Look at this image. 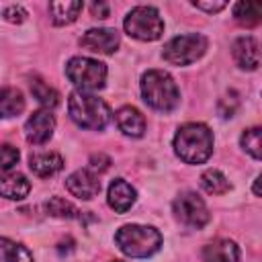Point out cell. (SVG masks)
Instances as JSON below:
<instances>
[{"label":"cell","mask_w":262,"mask_h":262,"mask_svg":"<svg viewBox=\"0 0 262 262\" xmlns=\"http://www.w3.org/2000/svg\"><path fill=\"white\" fill-rule=\"evenodd\" d=\"M68 113L72 117V121L82 127V129H92V131H100L108 125L111 121V108L108 104L90 94V92H72L68 98Z\"/></svg>","instance_id":"obj_2"},{"label":"cell","mask_w":262,"mask_h":262,"mask_svg":"<svg viewBox=\"0 0 262 262\" xmlns=\"http://www.w3.org/2000/svg\"><path fill=\"white\" fill-rule=\"evenodd\" d=\"M80 10H82V2L80 0H66V2H51L49 4L51 20L57 27H63V25L74 23L78 18Z\"/></svg>","instance_id":"obj_19"},{"label":"cell","mask_w":262,"mask_h":262,"mask_svg":"<svg viewBox=\"0 0 262 262\" xmlns=\"http://www.w3.org/2000/svg\"><path fill=\"white\" fill-rule=\"evenodd\" d=\"M45 211H47V215L59 217V219H82L84 217V213L80 209H76L72 203H68L61 196H51L45 203Z\"/></svg>","instance_id":"obj_23"},{"label":"cell","mask_w":262,"mask_h":262,"mask_svg":"<svg viewBox=\"0 0 262 262\" xmlns=\"http://www.w3.org/2000/svg\"><path fill=\"white\" fill-rule=\"evenodd\" d=\"M231 55H233V61L242 68V70H258L260 66V47H258V41L250 35L246 37H239L233 41L231 45Z\"/></svg>","instance_id":"obj_12"},{"label":"cell","mask_w":262,"mask_h":262,"mask_svg":"<svg viewBox=\"0 0 262 262\" xmlns=\"http://www.w3.org/2000/svg\"><path fill=\"white\" fill-rule=\"evenodd\" d=\"M233 18L242 27H256L262 20V4L260 2H237L233 6Z\"/></svg>","instance_id":"obj_20"},{"label":"cell","mask_w":262,"mask_h":262,"mask_svg":"<svg viewBox=\"0 0 262 262\" xmlns=\"http://www.w3.org/2000/svg\"><path fill=\"white\" fill-rule=\"evenodd\" d=\"M141 96L151 108L160 113H170L180 102L178 86L164 70H147L141 76Z\"/></svg>","instance_id":"obj_3"},{"label":"cell","mask_w":262,"mask_h":262,"mask_svg":"<svg viewBox=\"0 0 262 262\" xmlns=\"http://www.w3.org/2000/svg\"><path fill=\"white\" fill-rule=\"evenodd\" d=\"M117 127L129 137H141L145 133V117L135 106H121L115 115Z\"/></svg>","instance_id":"obj_15"},{"label":"cell","mask_w":262,"mask_h":262,"mask_svg":"<svg viewBox=\"0 0 262 262\" xmlns=\"http://www.w3.org/2000/svg\"><path fill=\"white\" fill-rule=\"evenodd\" d=\"M201 186H203V190L209 192V194H225V192L231 188L227 176H225L221 170H215V168L203 172V176H201Z\"/></svg>","instance_id":"obj_21"},{"label":"cell","mask_w":262,"mask_h":262,"mask_svg":"<svg viewBox=\"0 0 262 262\" xmlns=\"http://www.w3.org/2000/svg\"><path fill=\"white\" fill-rule=\"evenodd\" d=\"M121 39L119 33L115 29H88L82 37H80V45L92 53H102V55H111L117 51Z\"/></svg>","instance_id":"obj_9"},{"label":"cell","mask_w":262,"mask_h":262,"mask_svg":"<svg viewBox=\"0 0 262 262\" xmlns=\"http://www.w3.org/2000/svg\"><path fill=\"white\" fill-rule=\"evenodd\" d=\"M258 180H260V176H258V178H256V182H254V194H256V196H260V188H258Z\"/></svg>","instance_id":"obj_31"},{"label":"cell","mask_w":262,"mask_h":262,"mask_svg":"<svg viewBox=\"0 0 262 262\" xmlns=\"http://www.w3.org/2000/svg\"><path fill=\"white\" fill-rule=\"evenodd\" d=\"M239 248L235 242L219 237L203 248V262H239Z\"/></svg>","instance_id":"obj_14"},{"label":"cell","mask_w":262,"mask_h":262,"mask_svg":"<svg viewBox=\"0 0 262 262\" xmlns=\"http://www.w3.org/2000/svg\"><path fill=\"white\" fill-rule=\"evenodd\" d=\"M135 199H137V192H135V188H133L127 180L117 178V180L111 182L106 201H108V207H111L113 211H117V213L129 211V209L133 207Z\"/></svg>","instance_id":"obj_13"},{"label":"cell","mask_w":262,"mask_h":262,"mask_svg":"<svg viewBox=\"0 0 262 262\" xmlns=\"http://www.w3.org/2000/svg\"><path fill=\"white\" fill-rule=\"evenodd\" d=\"M18 162V149L12 145H0V172L10 170Z\"/></svg>","instance_id":"obj_26"},{"label":"cell","mask_w":262,"mask_h":262,"mask_svg":"<svg viewBox=\"0 0 262 262\" xmlns=\"http://www.w3.org/2000/svg\"><path fill=\"white\" fill-rule=\"evenodd\" d=\"M115 244L125 256L131 258H147L162 248V233L151 225L127 223L117 229Z\"/></svg>","instance_id":"obj_4"},{"label":"cell","mask_w":262,"mask_h":262,"mask_svg":"<svg viewBox=\"0 0 262 262\" xmlns=\"http://www.w3.org/2000/svg\"><path fill=\"white\" fill-rule=\"evenodd\" d=\"M31 190V182L27 180L25 174L20 172H6L0 176V196L4 199H12V201H20L29 194Z\"/></svg>","instance_id":"obj_17"},{"label":"cell","mask_w":262,"mask_h":262,"mask_svg":"<svg viewBox=\"0 0 262 262\" xmlns=\"http://www.w3.org/2000/svg\"><path fill=\"white\" fill-rule=\"evenodd\" d=\"M66 188L72 196L82 199V201H90L100 192V180L92 170H76L74 174L68 176Z\"/></svg>","instance_id":"obj_11"},{"label":"cell","mask_w":262,"mask_h":262,"mask_svg":"<svg viewBox=\"0 0 262 262\" xmlns=\"http://www.w3.org/2000/svg\"><path fill=\"white\" fill-rule=\"evenodd\" d=\"M111 166V158H106L104 154H94L92 158H90V168L92 170H98V172H104L106 168Z\"/></svg>","instance_id":"obj_28"},{"label":"cell","mask_w":262,"mask_h":262,"mask_svg":"<svg viewBox=\"0 0 262 262\" xmlns=\"http://www.w3.org/2000/svg\"><path fill=\"white\" fill-rule=\"evenodd\" d=\"M31 92H33V96H35L41 104H45V106H55V104L59 102L57 90L51 88V86H47V84H45L43 80H39V78H35V80L31 82Z\"/></svg>","instance_id":"obj_25"},{"label":"cell","mask_w":262,"mask_h":262,"mask_svg":"<svg viewBox=\"0 0 262 262\" xmlns=\"http://www.w3.org/2000/svg\"><path fill=\"white\" fill-rule=\"evenodd\" d=\"M111 262H121V260H111Z\"/></svg>","instance_id":"obj_32"},{"label":"cell","mask_w":262,"mask_h":262,"mask_svg":"<svg viewBox=\"0 0 262 262\" xmlns=\"http://www.w3.org/2000/svg\"><path fill=\"white\" fill-rule=\"evenodd\" d=\"M25 111V98L18 88L2 86L0 88V119L16 117Z\"/></svg>","instance_id":"obj_18"},{"label":"cell","mask_w":262,"mask_h":262,"mask_svg":"<svg viewBox=\"0 0 262 262\" xmlns=\"http://www.w3.org/2000/svg\"><path fill=\"white\" fill-rule=\"evenodd\" d=\"M27 16V12L20 8V6H6L4 8V18L8 23H23Z\"/></svg>","instance_id":"obj_27"},{"label":"cell","mask_w":262,"mask_h":262,"mask_svg":"<svg viewBox=\"0 0 262 262\" xmlns=\"http://www.w3.org/2000/svg\"><path fill=\"white\" fill-rule=\"evenodd\" d=\"M174 151L186 164H203L213 154V133L203 123H186L174 135Z\"/></svg>","instance_id":"obj_1"},{"label":"cell","mask_w":262,"mask_h":262,"mask_svg":"<svg viewBox=\"0 0 262 262\" xmlns=\"http://www.w3.org/2000/svg\"><path fill=\"white\" fill-rule=\"evenodd\" d=\"M90 10H92V16H96V18H106L108 16V4L106 2H94L90 6Z\"/></svg>","instance_id":"obj_30"},{"label":"cell","mask_w":262,"mask_h":262,"mask_svg":"<svg viewBox=\"0 0 262 262\" xmlns=\"http://www.w3.org/2000/svg\"><path fill=\"white\" fill-rule=\"evenodd\" d=\"M0 262H33V256L25 246L8 237H0Z\"/></svg>","instance_id":"obj_22"},{"label":"cell","mask_w":262,"mask_h":262,"mask_svg":"<svg viewBox=\"0 0 262 262\" xmlns=\"http://www.w3.org/2000/svg\"><path fill=\"white\" fill-rule=\"evenodd\" d=\"M29 168L33 170V174H37L39 178H49L53 174H57L63 168V158L55 151H41V154H33L29 158Z\"/></svg>","instance_id":"obj_16"},{"label":"cell","mask_w":262,"mask_h":262,"mask_svg":"<svg viewBox=\"0 0 262 262\" xmlns=\"http://www.w3.org/2000/svg\"><path fill=\"white\" fill-rule=\"evenodd\" d=\"M207 39L201 33H186L172 37L162 51V57L172 66H188L201 59L207 51Z\"/></svg>","instance_id":"obj_6"},{"label":"cell","mask_w":262,"mask_h":262,"mask_svg":"<svg viewBox=\"0 0 262 262\" xmlns=\"http://www.w3.org/2000/svg\"><path fill=\"white\" fill-rule=\"evenodd\" d=\"M196 8H201V10H207V12H219V10H223L225 6H227V2H192Z\"/></svg>","instance_id":"obj_29"},{"label":"cell","mask_w":262,"mask_h":262,"mask_svg":"<svg viewBox=\"0 0 262 262\" xmlns=\"http://www.w3.org/2000/svg\"><path fill=\"white\" fill-rule=\"evenodd\" d=\"M66 76L80 92H92L104 86L106 66L92 57H72L66 63Z\"/></svg>","instance_id":"obj_5"},{"label":"cell","mask_w":262,"mask_h":262,"mask_svg":"<svg viewBox=\"0 0 262 262\" xmlns=\"http://www.w3.org/2000/svg\"><path fill=\"white\" fill-rule=\"evenodd\" d=\"M129 37L139 41H156L164 33V20L154 6H135L123 23Z\"/></svg>","instance_id":"obj_7"},{"label":"cell","mask_w":262,"mask_h":262,"mask_svg":"<svg viewBox=\"0 0 262 262\" xmlns=\"http://www.w3.org/2000/svg\"><path fill=\"white\" fill-rule=\"evenodd\" d=\"M53 129H55V119L49 111L41 108V111H35L27 123H25V137L29 143H35V145H41L45 141L51 139L53 135Z\"/></svg>","instance_id":"obj_10"},{"label":"cell","mask_w":262,"mask_h":262,"mask_svg":"<svg viewBox=\"0 0 262 262\" xmlns=\"http://www.w3.org/2000/svg\"><path fill=\"white\" fill-rule=\"evenodd\" d=\"M239 143L242 147L254 158V160H260L262 158V131L260 127H250L242 133L239 137Z\"/></svg>","instance_id":"obj_24"},{"label":"cell","mask_w":262,"mask_h":262,"mask_svg":"<svg viewBox=\"0 0 262 262\" xmlns=\"http://www.w3.org/2000/svg\"><path fill=\"white\" fill-rule=\"evenodd\" d=\"M172 211H174V217L182 225L192 227V229H201L203 225L209 223V217H211L205 201L196 192H190V190H186L174 199Z\"/></svg>","instance_id":"obj_8"}]
</instances>
